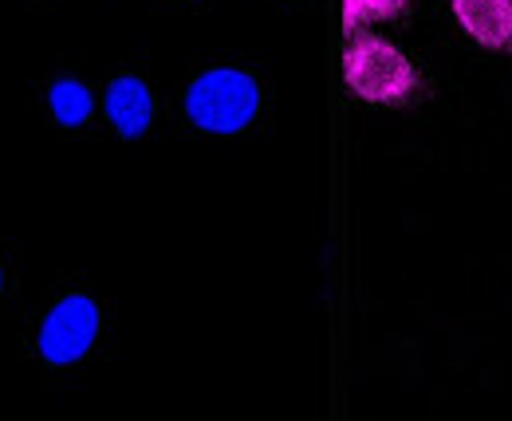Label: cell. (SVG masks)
I'll return each instance as SVG.
<instances>
[{"instance_id": "cell-1", "label": "cell", "mask_w": 512, "mask_h": 421, "mask_svg": "<svg viewBox=\"0 0 512 421\" xmlns=\"http://www.w3.org/2000/svg\"><path fill=\"white\" fill-rule=\"evenodd\" d=\"M260 111V83L241 67H209L186 91V119L209 134H237Z\"/></svg>"}, {"instance_id": "cell-2", "label": "cell", "mask_w": 512, "mask_h": 421, "mask_svg": "<svg viewBox=\"0 0 512 421\" xmlns=\"http://www.w3.org/2000/svg\"><path fill=\"white\" fill-rule=\"evenodd\" d=\"M347 87L367 103H406L418 87V71L390 40L359 36L343 56Z\"/></svg>"}, {"instance_id": "cell-3", "label": "cell", "mask_w": 512, "mask_h": 421, "mask_svg": "<svg viewBox=\"0 0 512 421\" xmlns=\"http://www.w3.org/2000/svg\"><path fill=\"white\" fill-rule=\"evenodd\" d=\"M99 303L83 292H71L60 303H52V311L44 315L40 323V335H36V351L40 359L52 362V366H71L79 362L99 339Z\"/></svg>"}, {"instance_id": "cell-4", "label": "cell", "mask_w": 512, "mask_h": 421, "mask_svg": "<svg viewBox=\"0 0 512 421\" xmlns=\"http://www.w3.org/2000/svg\"><path fill=\"white\" fill-rule=\"evenodd\" d=\"M107 119L123 138H142L154 119V95L138 75H119L107 87Z\"/></svg>"}, {"instance_id": "cell-5", "label": "cell", "mask_w": 512, "mask_h": 421, "mask_svg": "<svg viewBox=\"0 0 512 421\" xmlns=\"http://www.w3.org/2000/svg\"><path fill=\"white\" fill-rule=\"evenodd\" d=\"M453 16L477 44L512 48V0H453Z\"/></svg>"}, {"instance_id": "cell-6", "label": "cell", "mask_w": 512, "mask_h": 421, "mask_svg": "<svg viewBox=\"0 0 512 421\" xmlns=\"http://www.w3.org/2000/svg\"><path fill=\"white\" fill-rule=\"evenodd\" d=\"M48 107H52V119L60 126H83L91 119V91L79 83V79H56L48 87Z\"/></svg>"}, {"instance_id": "cell-7", "label": "cell", "mask_w": 512, "mask_h": 421, "mask_svg": "<svg viewBox=\"0 0 512 421\" xmlns=\"http://www.w3.org/2000/svg\"><path fill=\"white\" fill-rule=\"evenodd\" d=\"M398 8H402V0H343V20H347V28H355V24L390 16Z\"/></svg>"}, {"instance_id": "cell-8", "label": "cell", "mask_w": 512, "mask_h": 421, "mask_svg": "<svg viewBox=\"0 0 512 421\" xmlns=\"http://www.w3.org/2000/svg\"><path fill=\"white\" fill-rule=\"evenodd\" d=\"M0 292H4V268H0Z\"/></svg>"}]
</instances>
